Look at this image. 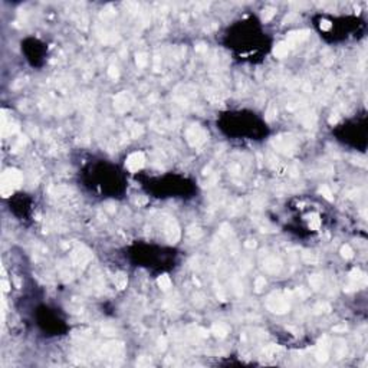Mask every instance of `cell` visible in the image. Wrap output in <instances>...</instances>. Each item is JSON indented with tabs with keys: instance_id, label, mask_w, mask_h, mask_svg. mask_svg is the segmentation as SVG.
<instances>
[{
	"instance_id": "obj_6",
	"label": "cell",
	"mask_w": 368,
	"mask_h": 368,
	"mask_svg": "<svg viewBox=\"0 0 368 368\" xmlns=\"http://www.w3.org/2000/svg\"><path fill=\"white\" fill-rule=\"evenodd\" d=\"M321 193H324V194H325V197L328 199V200H332V197H331L329 190H328L326 187H322V188H321Z\"/></svg>"
},
{
	"instance_id": "obj_1",
	"label": "cell",
	"mask_w": 368,
	"mask_h": 368,
	"mask_svg": "<svg viewBox=\"0 0 368 368\" xmlns=\"http://www.w3.org/2000/svg\"><path fill=\"white\" fill-rule=\"evenodd\" d=\"M142 164H144V155H142L141 153H134V154H131L130 157H128V160H127V167L130 168L131 171L140 170V168L142 167Z\"/></svg>"
},
{
	"instance_id": "obj_5",
	"label": "cell",
	"mask_w": 368,
	"mask_h": 368,
	"mask_svg": "<svg viewBox=\"0 0 368 368\" xmlns=\"http://www.w3.org/2000/svg\"><path fill=\"white\" fill-rule=\"evenodd\" d=\"M117 285H118V288H119V289H122V288H124V286L127 285V279L121 276V278H119V279L117 280Z\"/></svg>"
},
{
	"instance_id": "obj_4",
	"label": "cell",
	"mask_w": 368,
	"mask_h": 368,
	"mask_svg": "<svg viewBox=\"0 0 368 368\" xmlns=\"http://www.w3.org/2000/svg\"><path fill=\"white\" fill-rule=\"evenodd\" d=\"M341 252H342V256H344V257H347V259H351L352 256H354V253H352V249L349 246H344Z\"/></svg>"
},
{
	"instance_id": "obj_2",
	"label": "cell",
	"mask_w": 368,
	"mask_h": 368,
	"mask_svg": "<svg viewBox=\"0 0 368 368\" xmlns=\"http://www.w3.org/2000/svg\"><path fill=\"white\" fill-rule=\"evenodd\" d=\"M288 53V45L286 43H279V45L276 46L275 49V55H278V56H283V55Z\"/></svg>"
},
{
	"instance_id": "obj_3",
	"label": "cell",
	"mask_w": 368,
	"mask_h": 368,
	"mask_svg": "<svg viewBox=\"0 0 368 368\" xmlns=\"http://www.w3.org/2000/svg\"><path fill=\"white\" fill-rule=\"evenodd\" d=\"M158 285L163 289H168L170 288V279H168L167 276H161V278L158 279Z\"/></svg>"
}]
</instances>
